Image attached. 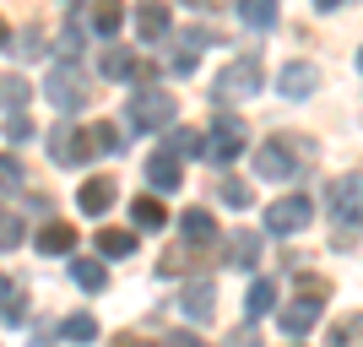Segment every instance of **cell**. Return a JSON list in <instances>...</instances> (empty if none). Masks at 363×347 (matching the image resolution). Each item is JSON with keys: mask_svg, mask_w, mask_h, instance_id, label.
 <instances>
[{"mask_svg": "<svg viewBox=\"0 0 363 347\" xmlns=\"http://www.w3.org/2000/svg\"><path fill=\"white\" fill-rule=\"evenodd\" d=\"M6 136H11V141H33V125L22 120V114H11V125H6Z\"/></svg>", "mask_w": 363, "mask_h": 347, "instance_id": "e575fe53", "label": "cell"}, {"mask_svg": "<svg viewBox=\"0 0 363 347\" xmlns=\"http://www.w3.org/2000/svg\"><path fill=\"white\" fill-rule=\"evenodd\" d=\"M22 233H28V228H22V217L0 211V250H16V244H22Z\"/></svg>", "mask_w": 363, "mask_h": 347, "instance_id": "f1b7e54d", "label": "cell"}, {"mask_svg": "<svg viewBox=\"0 0 363 347\" xmlns=\"http://www.w3.org/2000/svg\"><path fill=\"white\" fill-rule=\"evenodd\" d=\"M0 190H22V163L16 158H0Z\"/></svg>", "mask_w": 363, "mask_h": 347, "instance_id": "1f68e13d", "label": "cell"}, {"mask_svg": "<svg viewBox=\"0 0 363 347\" xmlns=\"http://www.w3.org/2000/svg\"><path fill=\"white\" fill-rule=\"evenodd\" d=\"M98 250H104L108 260L136 255V233H130V228H104V233H98Z\"/></svg>", "mask_w": 363, "mask_h": 347, "instance_id": "44dd1931", "label": "cell"}, {"mask_svg": "<svg viewBox=\"0 0 363 347\" xmlns=\"http://www.w3.org/2000/svg\"><path fill=\"white\" fill-rule=\"evenodd\" d=\"M125 22V0H92V33H104V38H114Z\"/></svg>", "mask_w": 363, "mask_h": 347, "instance_id": "ac0fdd59", "label": "cell"}, {"mask_svg": "<svg viewBox=\"0 0 363 347\" xmlns=\"http://www.w3.org/2000/svg\"><path fill=\"white\" fill-rule=\"evenodd\" d=\"M244 309H250V320L272 315V309H277V287L266 282V277H255V282H250V293H244Z\"/></svg>", "mask_w": 363, "mask_h": 347, "instance_id": "ffe728a7", "label": "cell"}, {"mask_svg": "<svg viewBox=\"0 0 363 347\" xmlns=\"http://www.w3.org/2000/svg\"><path fill=\"white\" fill-rule=\"evenodd\" d=\"M168 152L190 158V152H201V136H196V131H174V147H168Z\"/></svg>", "mask_w": 363, "mask_h": 347, "instance_id": "d6a6232c", "label": "cell"}, {"mask_svg": "<svg viewBox=\"0 0 363 347\" xmlns=\"http://www.w3.org/2000/svg\"><path fill=\"white\" fill-rule=\"evenodd\" d=\"M60 336H65V342H98V320H92V315H65Z\"/></svg>", "mask_w": 363, "mask_h": 347, "instance_id": "d4e9b609", "label": "cell"}, {"mask_svg": "<svg viewBox=\"0 0 363 347\" xmlns=\"http://www.w3.org/2000/svg\"><path fill=\"white\" fill-rule=\"evenodd\" d=\"M184 6H212V0H184Z\"/></svg>", "mask_w": 363, "mask_h": 347, "instance_id": "60d3db41", "label": "cell"}, {"mask_svg": "<svg viewBox=\"0 0 363 347\" xmlns=\"http://www.w3.org/2000/svg\"><path fill=\"white\" fill-rule=\"evenodd\" d=\"M303 223H309V196H282V201H272V206H266V228H272V233H282V239H288V233H298Z\"/></svg>", "mask_w": 363, "mask_h": 347, "instance_id": "9c48e42d", "label": "cell"}, {"mask_svg": "<svg viewBox=\"0 0 363 347\" xmlns=\"http://www.w3.org/2000/svg\"><path fill=\"white\" fill-rule=\"evenodd\" d=\"M315 6H320V11H336V6H342V0H315Z\"/></svg>", "mask_w": 363, "mask_h": 347, "instance_id": "74e56055", "label": "cell"}, {"mask_svg": "<svg viewBox=\"0 0 363 347\" xmlns=\"http://www.w3.org/2000/svg\"><path fill=\"white\" fill-rule=\"evenodd\" d=\"M244 125L233 120V114H223V120H212V136L201 141V158H206V163H233V158H239L244 152Z\"/></svg>", "mask_w": 363, "mask_h": 347, "instance_id": "8992f818", "label": "cell"}, {"mask_svg": "<svg viewBox=\"0 0 363 347\" xmlns=\"http://www.w3.org/2000/svg\"><path fill=\"white\" fill-rule=\"evenodd\" d=\"M44 98L60 114H71V109H82L92 98V87H87V71L76 60H60V65H49V76H44Z\"/></svg>", "mask_w": 363, "mask_h": 347, "instance_id": "7a4b0ae2", "label": "cell"}, {"mask_svg": "<svg viewBox=\"0 0 363 347\" xmlns=\"http://www.w3.org/2000/svg\"><path fill=\"white\" fill-rule=\"evenodd\" d=\"M358 65H363V55H358Z\"/></svg>", "mask_w": 363, "mask_h": 347, "instance_id": "7bdbcfd3", "label": "cell"}, {"mask_svg": "<svg viewBox=\"0 0 363 347\" xmlns=\"http://www.w3.org/2000/svg\"><path fill=\"white\" fill-rule=\"evenodd\" d=\"M325 347H363V315H342L325 336Z\"/></svg>", "mask_w": 363, "mask_h": 347, "instance_id": "603a6c76", "label": "cell"}, {"mask_svg": "<svg viewBox=\"0 0 363 347\" xmlns=\"http://www.w3.org/2000/svg\"><path fill=\"white\" fill-rule=\"evenodd\" d=\"M104 76H114V82H120V76H152V65H136L130 49H108L104 55Z\"/></svg>", "mask_w": 363, "mask_h": 347, "instance_id": "7402d4cb", "label": "cell"}, {"mask_svg": "<svg viewBox=\"0 0 363 347\" xmlns=\"http://www.w3.org/2000/svg\"><path fill=\"white\" fill-rule=\"evenodd\" d=\"M0 104L11 109V114H22V104H28V82H22V76H6V82H0Z\"/></svg>", "mask_w": 363, "mask_h": 347, "instance_id": "83f0119b", "label": "cell"}, {"mask_svg": "<svg viewBox=\"0 0 363 347\" xmlns=\"http://www.w3.org/2000/svg\"><path fill=\"white\" fill-rule=\"evenodd\" d=\"M136 28H141L147 44H163V38H168V6H163V0H147V6L136 11Z\"/></svg>", "mask_w": 363, "mask_h": 347, "instance_id": "5bb4252c", "label": "cell"}, {"mask_svg": "<svg viewBox=\"0 0 363 347\" xmlns=\"http://www.w3.org/2000/svg\"><path fill=\"white\" fill-rule=\"evenodd\" d=\"M255 260H260V233H255V228H239V233H228V266L250 272Z\"/></svg>", "mask_w": 363, "mask_h": 347, "instance_id": "4fadbf2b", "label": "cell"}, {"mask_svg": "<svg viewBox=\"0 0 363 347\" xmlns=\"http://www.w3.org/2000/svg\"><path fill=\"white\" fill-rule=\"evenodd\" d=\"M325 299H331V282H325V277H298V299L277 309V326H282L288 336H298V342H303V336L315 331L320 304H325Z\"/></svg>", "mask_w": 363, "mask_h": 347, "instance_id": "6da1fadb", "label": "cell"}, {"mask_svg": "<svg viewBox=\"0 0 363 347\" xmlns=\"http://www.w3.org/2000/svg\"><path fill=\"white\" fill-rule=\"evenodd\" d=\"M114 196H120V184L108 180V174H92V180L82 184V196H76V206L87 211V217H104V211L114 206Z\"/></svg>", "mask_w": 363, "mask_h": 347, "instance_id": "8fae6325", "label": "cell"}, {"mask_svg": "<svg viewBox=\"0 0 363 347\" xmlns=\"http://www.w3.org/2000/svg\"><path fill=\"white\" fill-rule=\"evenodd\" d=\"M184 315L190 320H212L217 315V287H212V277H196V282L184 287Z\"/></svg>", "mask_w": 363, "mask_h": 347, "instance_id": "7c38bea8", "label": "cell"}, {"mask_svg": "<svg viewBox=\"0 0 363 347\" xmlns=\"http://www.w3.org/2000/svg\"><path fill=\"white\" fill-rule=\"evenodd\" d=\"M315 82H320V71L309 60H293L288 71H282V92H288V98H309V92H315Z\"/></svg>", "mask_w": 363, "mask_h": 347, "instance_id": "2e32d148", "label": "cell"}, {"mask_svg": "<svg viewBox=\"0 0 363 347\" xmlns=\"http://www.w3.org/2000/svg\"><path fill=\"white\" fill-rule=\"evenodd\" d=\"M0 320H6V326H22V320H28V293H22V287H6V293H0Z\"/></svg>", "mask_w": 363, "mask_h": 347, "instance_id": "484cf974", "label": "cell"}, {"mask_svg": "<svg viewBox=\"0 0 363 347\" xmlns=\"http://www.w3.org/2000/svg\"><path fill=\"white\" fill-rule=\"evenodd\" d=\"M179 228H184V239L196 244V250L217 239V223H212V211H206V206H190V211L179 217Z\"/></svg>", "mask_w": 363, "mask_h": 347, "instance_id": "9a60e30c", "label": "cell"}, {"mask_svg": "<svg viewBox=\"0 0 363 347\" xmlns=\"http://www.w3.org/2000/svg\"><path fill=\"white\" fill-rule=\"evenodd\" d=\"M6 287H11V282H6V277H0V293H6Z\"/></svg>", "mask_w": 363, "mask_h": 347, "instance_id": "b9f144b4", "label": "cell"}, {"mask_svg": "<svg viewBox=\"0 0 363 347\" xmlns=\"http://www.w3.org/2000/svg\"><path fill=\"white\" fill-rule=\"evenodd\" d=\"M174 114H179V104H174L163 87H141V92H130V104H125V120L136 125V131H168Z\"/></svg>", "mask_w": 363, "mask_h": 347, "instance_id": "3957f363", "label": "cell"}, {"mask_svg": "<svg viewBox=\"0 0 363 347\" xmlns=\"http://www.w3.org/2000/svg\"><path fill=\"white\" fill-rule=\"evenodd\" d=\"M217 196H223L228 206H250V184H244V180H223V184H217Z\"/></svg>", "mask_w": 363, "mask_h": 347, "instance_id": "4dcf8cb0", "label": "cell"}, {"mask_svg": "<svg viewBox=\"0 0 363 347\" xmlns=\"http://www.w3.org/2000/svg\"><path fill=\"white\" fill-rule=\"evenodd\" d=\"M239 16H244V28L266 33L277 28V0H239Z\"/></svg>", "mask_w": 363, "mask_h": 347, "instance_id": "d6986e66", "label": "cell"}, {"mask_svg": "<svg viewBox=\"0 0 363 347\" xmlns=\"http://www.w3.org/2000/svg\"><path fill=\"white\" fill-rule=\"evenodd\" d=\"M168 347H201V342H196L190 331H174V336H168Z\"/></svg>", "mask_w": 363, "mask_h": 347, "instance_id": "8d00e7d4", "label": "cell"}, {"mask_svg": "<svg viewBox=\"0 0 363 347\" xmlns=\"http://www.w3.org/2000/svg\"><path fill=\"white\" fill-rule=\"evenodd\" d=\"M255 87H260V60L255 55H244V60H233V65H223L217 71V82H212V104H244V98H255Z\"/></svg>", "mask_w": 363, "mask_h": 347, "instance_id": "277c9868", "label": "cell"}, {"mask_svg": "<svg viewBox=\"0 0 363 347\" xmlns=\"http://www.w3.org/2000/svg\"><path fill=\"white\" fill-rule=\"evenodd\" d=\"M130 217H136V228H163L168 223V206H163V201H152V196H141L136 206H130Z\"/></svg>", "mask_w": 363, "mask_h": 347, "instance_id": "4316f807", "label": "cell"}, {"mask_svg": "<svg viewBox=\"0 0 363 347\" xmlns=\"http://www.w3.org/2000/svg\"><path fill=\"white\" fill-rule=\"evenodd\" d=\"M147 180H152V190H168V196H174V190L184 184V174H179V152L157 147V152L147 158Z\"/></svg>", "mask_w": 363, "mask_h": 347, "instance_id": "30bf717a", "label": "cell"}, {"mask_svg": "<svg viewBox=\"0 0 363 347\" xmlns=\"http://www.w3.org/2000/svg\"><path fill=\"white\" fill-rule=\"evenodd\" d=\"M71 282H76V287H87V293H104L108 272L98 266V260H71Z\"/></svg>", "mask_w": 363, "mask_h": 347, "instance_id": "cb8c5ba5", "label": "cell"}, {"mask_svg": "<svg viewBox=\"0 0 363 347\" xmlns=\"http://www.w3.org/2000/svg\"><path fill=\"white\" fill-rule=\"evenodd\" d=\"M331 217H336V233L347 228V233H358L363 228V174H342V180L331 184Z\"/></svg>", "mask_w": 363, "mask_h": 347, "instance_id": "5b68a950", "label": "cell"}, {"mask_svg": "<svg viewBox=\"0 0 363 347\" xmlns=\"http://www.w3.org/2000/svg\"><path fill=\"white\" fill-rule=\"evenodd\" d=\"M38 49H44V44H38V28H33V33H22V44H16V55H38Z\"/></svg>", "mask_w": 363, "mask_h": 347, "instance_id": "d590c367", "label": "cell"}, {"mask_svg": "<svg viewBox=\"0 0 363 347\" xmlns=\"http://www.w3.org/2000/svg\"><path fill=\"white\" fill-rule=\"evenodd\" d=\"M49 158H55V163H87V158H98L92 125H87V131H76V125H55V131H49Z\"/></svg>", "mask_w": 363, "mask_h": 347, "instance_id": "52a82bcc", "label": "cell"}, {"mask_svg": "<svg viewBox=\"0 0 363 347\" xmlns=\"http://www.w3.org/2000/svg\"><path fill=\"white\" fill-rule=\"evenodd\" d=\"M6 38H11V28H6V22H0V44H6Z\"/></svg>", "mask_w": 363, "mask_h": 347, "instance_id": "ab89813d", "label": "cell"}, {"mask_svg": "<svg viewBox=\"0 0 363 347\" xmlns=\"http://www.w3.org/2000/svg\"><path fill=\"white\" fill-rule=\"evenodd\" d=\"M82 38H87V28H82V22H65V33H60V55H65V60L82 55Z\"/></svg>", "mask_w": 363, "mask_h": 347, "instance_id": "f546056e", "label": "cell"}, {"mask_svg": "<svg viewBox=\"0 0 363 347\" xmlns=\"http://www.w3.org/2000/svg\"><path fill=\"white\" fill-rule=\"evenodd\" d=\"M293 174H298V163H293V147L282 136L255 147V180H293Z\"/></svg>", "mask_w": 363, "mask_h": 347, "instance_id": "ba28073f", "label": "cell"}, {"mask_svg": "<svg viewBox=\"0 0 363 347\" xmlns=\"http://www.w3.org/2000/svg\"><path fill=\"white\" fill-rule=\"evenodd\" d=\"M38 250H44V255H65V250H76V228L71 223H44V228H38Z\"/></svg>", "mask_w": 363, "mask_h": 347, "instance_id": "e0dca14e", "label": "cell"}, {"mask_svg": "<svg viewBox=\"0 0 363 347\" xmlns=\"http://www.w3.org/2000/svg\"><path fill=\"white\" fill-rule=\"evenodd\" d=\"M228 347H260V331L255 326H239V331L228 336Z\"/></svg>", "mask_w": 363, "mask_h": 347, "instance_id": "836d02e7", "label": "cell"}, {"mask_svg": "<svg viewBox=\"0 0 363 347\" xmlns=\"http://www.w3.org/2000/svg\"><path fill=\"white\" fill-rule=\"evenodd\" d=\"M114 347H141V342H136V336H120V342H114Z\"/></svg>", "mask_w": 363, "mask_h": 347, "instance_id": "f35d334b", "label": "cell"}]
</instances>
